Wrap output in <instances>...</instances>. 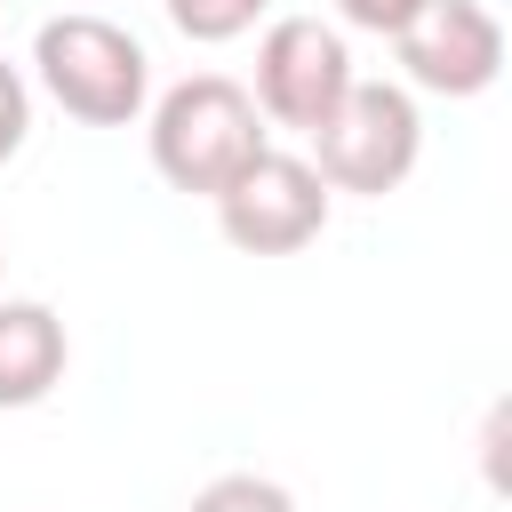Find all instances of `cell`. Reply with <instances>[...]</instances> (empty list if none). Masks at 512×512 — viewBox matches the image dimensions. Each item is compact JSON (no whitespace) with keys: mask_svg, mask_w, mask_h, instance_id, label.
<instances>
[{"mask_svg":"<svg viewBox=\"0 0 512 512\" xmlns=\"http://www.w3.org/2000/svg\"><path fill=\"white\" fill-rule=\"evenodd\" d=\"M144 144H152L160 184H176V192H192V200H216V192L272 144V128H264V112L248 104L240 80L192 72V80H176V88H160V96L144 104Z\"/></svg>","mask_w":512,"mask_h":512,"instance_id":"6da1fadb","label":"cell"},{"mask_svg":"<svg viewBox=\"0 0 512 512\" xmlns=\"http://www.w3.org/2000/svg\"><path fill=\"white\" fill-rule=\"evenodd\" d=\"M32 80L80 128H136L144 104H152V56H144V40L128 24L96 16V8H64V16H48L32 32Z\"/></svg>","mask_w":512,"mask_h":512,"instance_id":"7a4b0ae2","label":"cell"},{"mask_svg":"<svg viewBox=\"0 0 512 512\" xmlns=\"http://www.w3.org/2000/svg\"><path fill=\"white\" fill-rule=\"evenodd\" d=\"M424 160V112L400 80H352L344 104L328 112V128L312 136V168L328 192H352V200H384L416 176Z\"/></svg>","mask_w":512,"mask_h":512,"instance_id":"3957f363","label":"cell"},{"mask_svg":"<svg viewBox=\"0 0 512 512\" xmlns=\"http://www.w3.org/2000/svg\"><path fill=\"white\" fill-rule=\"evenodd\" d=\"M352 80H360L352 48H344V32L328 16H272L264 40H256V88H248V104L264 112V128L320 136Z\"/></svg>","mask_w":512,"mask_h":512,"instance_id":"277c9868","label":"cell"},{"mask_svg":"<svg viewBox=\"0 0 512 512\" xmlns=\"http://www.w3.org/2000/svg\"><path fill=\"white\" fill-rule=\"evenodd\" d=\"M328 184H320V168L304 160V152H280V144H264L208 208H216V232L240 248V256H296V248H312L320 232H328Z\"/></svg>","mask_w":512,"mask_h":512,"instance_id":"5b68a950","label":"cell"},{"mask_svg":"<svg viewBox=\"0 0 512 512\" xmlns=\"http://www.w3.org/2000/svg\"><path fill=\"white\" fill-rule=\"evenodd\" d=\"M392 48H400L408 88L424 96H488L504 72V24L488 0H424Z\"/></svg>","mask_w":512,"mask_h":512,"instance_id":"8992f818","label":"cell"},{"mask_svg":"<svg viewBox=\"0 0 512 512\" xmlns=\"http://www.w3.org/2000/svg\"><path fill=\"white\" fill-rule=\"evenodd\" d=\"M72 368V336L56 304L40 296H0V408H40Z\"/></svg>","mask_w":512,"mask_h":512,"instance_id":"52a82bcc","label":"cell"},{"mask_svg":"<svg viewBox=\"0 0 512 512\" xmlns=\"http://www.w3.org/2000/svg\"><path fill=\"white\" fill-rule=\"evenodd\" d=\"M160 8H168V24H176L192 48H224V40L256 32V16H264L272 0H160Z\"/></svg>","mask_w":512,"mask_h":512,"instance_id":"ba28073f","label":"cell"},{"mask_svg":"<svg viewBox=\"0 0 512 512\" xmlns=\"http://www.w3.org/2000/svg\"><path fill=\"white\" fill-rule=\"evenodd\" d=\"M184 512H296V496L264 472H216L208 488H192Z\"/></svg>","mask_w":512,"mask_h":512,"instance_id":"9c48e42d","label":"cell"},{"mask_svg":"<svg viewBox=\"0 0 512 512\" xmlns=\"http://www.w3.org/2000/svg\"><path fill=\"white\" fill-rule=\"evenodd\" d=\"M24 136H32V80L0 56V168L24 152Z\"/></svg>","mask_w":512,"mask_h":512,"instance_id":"30bf717a","label":"cell"},{"mask_svg":"<svg viewBox=\"0 0 512 512\" xmlns=\"http://www.w3.org/2000/svg\"><path fill=\"white\" fill-rule=\"evenodd\" d=\"M416 8H424V0H336V16H344L352 32H384V40H400V32L416 24Z\"/></svg>","mask_w":512,"mask_h":512,"instance_id":"8fae6325","label":"cell"},{"mask_svg":"<svg viewBox=\"0 0 512 512\" xmlns=\"http://www.w3.org/2000/svg\"><path fill=\"white\" fill-rule=\"evenodd\" d=\"M504 424H512V408L496 400V408H488V440H480V456H488V488H512V472H504Z\"/></svg>","mask_w":512,"mask_h":512,"instance_id":"7c38bea8","label":"cell"},{"mask_svg":"<svg viewBox=\"0 0 512 512\" xmlns=\"http://www.w3.org/2000/svg\"><path fill=\"white\" fill-rule=\"evenodd\" d=\"M0 272H8V248H0Z\"/></svg>","mask_w":512,"mask_h":512,"instance_id":"4fadbf2b","label":"cell"}]
</instances>
